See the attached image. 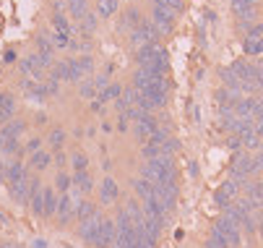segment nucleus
Masks as SVG:
<instances>
[{"label":"nucleus","mask_w":263,"mask_h":248,"mask_svg":"<svg viewBox=\"0 0 263 248\" xmlns=\"http://www.w3.org/2000/svg\"><path fill=\"white\" fill-rule=\"evenodd\" d=\"M68 162H70L73 172H84V170H89V165H91L89 154H86V152H81V149H73V152H70V157H68Z\"/></svg>","instance_id":"21"},{"label":"nucleus","mask_w":263,"mask_h":248,"mask_svg":"<svg viewBox=\"0 0 263 248\" xmlns=\"http://www.w3.org/2000/svg\"><path fill=\"white\" fill-rule=\"evenodd\" d=\"M232 201H235V199H232L230 193H224V191H221V186H219V188L214 191V204L219 206V211H224V209H227V206H230Z\"/></svg>","instance_id":"38"},{"label":"nucleus","mask_w":263,"mask_h":248,"mask_svg":"<svg viewBox=\"0 0 263 248\" xmlns=\"http://www.w3.org/2000/svg\"><path fill=\"white\" fill-rule=\"evenodd\" d=\"M120 94H123V84H120V81H112V84H109L97 99H99V102H118Z\"/></svg>","instance_id":"27"},{"label":"nucleus","mask_w":263,"mask_h":248,"mask_svg":"<svg viewBox=\"0 0 263 248\" xmlns=\"http://www.w3.org/2000/svg\"><path fill=\"white\" fill-rule=\"evenodd\" d=\"M258 235H260V240H263V217H260V222H258Z\"/></svg>","instance_id":"55"},{"label":"nucleus","mask_w":263,"mask_h":248,"mask_svg":"<svg viewBox=\"0 0 263 248\" xmlns=\"http://www.w3.org/2000/svg\"><path fill=\"white\" fill-rule=\"evenodd\" d=\"M79 65L84 70V76H91L94 74V55H79Z\"/></svg>","instance_id":"42"},{"label":"nucleus","mask_w":263,"mask_h":248,"mask_svg":"<svg viewBox=\"0 0 263 248\" xmlns=\"http://www.w3.org/2000/svg\"><path fill=\"white\" fill-rule=\"evenodd\" d=\"M73 186H79L81 193H91V188H94L91 172H89V170H84V172H73Z\"/></svg>","instance_id":"24"},{"label":"nucleus","mask_w":263,"mask_h":248,"mask_svg":"<svg viewBox=\"0 0 263 248\" xmlns=\"http://www.w3.org/2000/svg\"><path fill=\"white\" fill-rule=\"evenodd\" d=\"M50 74L60 81H68V60H55L52 68H50Z\"/></svg>","instance_id":"37"},{"label":"nucleus","mask_w":263,"mask_h":248,"mask_svg":"<svg viewBox=\"0 0 263 248\" xmlns=\"http://www.w3.org/2000/svg\"><path fill=\"white\" fill-rule=\"evenodd\" d=\"M128 128H130V120H128V115H125V113H118V131H120V133H125Z\"/></svg>","instance_id":"46"},{"label":"nucleus","mask_w":263,"mask_h":248,"mask_svg":"<svg viewBox=\"0 0 263 248\" xmlns=\"http://www.w3.org/2000/svg\"><path fill=\"white\" fill-rule=\"evenodd\" d=\"M73 188V175H68L65 170H58V175H55V191L58 193H68Z\"/></svg>","instance_id":"29"},{"label":"nucleus","mask_w":263,"mask_h":248,"mask_svg":"<svg viewBox=\"0 0 263 248\" xmlns=\"http://www.w3.org/2000/svg\"><path fill=\"white\" fill-rule=\"evenodd\" d=\"M42 144H45V141H42L40 136H34V138H29V144H24V152L31 157V154H36V152L42 149Z\"/></svg>","instance_id":"43"},{"label":"nucleus","mask_w":263,"mask_h":248,"mask_svg":"<svg viewBox=\"0 0 263 248\" xmlns=\"http://www.w3.org/2000/svg\"><path fill=\"white\" fill-rule=\"evenodd\" d=\"M89 13V0H68V16L70 19H84Z\"/></svg>","instance_id":"26"},{"label":"nucleus","mask_w":263,"mask_h":248,"mask_svg":"<svg viewBox=\"0 0 263 248\" xmlns=\"http://www.w3.org/2000/svg\"><path fill=\"white\" fill-rule=\"evenodd\" d=\"M255 133L263 138V120H255Z\"/></svg>","instance_id":"53"},{"label":"nucleus","mask_w":263,"mask_h":248,"mask_svg":"<svg viewBox=\"0 0 263 248\" xmlns=\"http://www.w3.org/2000/svg\"><path fill=\"white\" fill-rule=\"evenodd\" d=\"M58 191L55 186H45V220H52L58 215Z\"/></svg>","instance_id":"18"},{"label":"nucleus","mask_w":263,"mask_h":248,"mask_svg":"<svg viewBox=\"0 0 263 248\" xmlns=\"http://www.w3.org/2000/svg\"><path fill=\"white\" fill-rule=\"evenodd\" d=\"M31 248H47V240H42V238H36V240L31 243Z\"/></svg>","instance_id":"51"},{"label":"nucleus","mask_w":263,"mask_h":248,"mask_svg":"<svg viewBox=\"0 0 263 248\" xmlns=\"http://www.w3.org/2000/svg\"><path fill=\"white\" fill-rule=\"evenodd\" d=\"M97 26H99V19H97V13H91V11L79 21V31H86V34H94Z\"/></svg>","instance_id":"33"},{"label":"nucleus","mask_w":263,"mask_h":248,"mask_svg":"<svg viewBox=\"0 0 263 248\" xmlns=\"http://www.w3.org/2000/svg\"><path fill=\"white\" fill-rule=\"evenodd\" d=\"M159 147H162V154H164V157H175V154L180 152V141H177L175 136H170V138L162 141Z\"/></svg>","instance_id":"34"},{"label":"nucleus","mask_w":263,"mask_h":248,"mask_svg":"<svg viewBox=\"0 0 263 248\" xmlns=\"http://www.w3.org/2000/svg\"><path fill=\"white\" fill-rule=\"evenodd\" d=\"M52 165L58 167V170H65L68 167V154L60 149V152H52Z\"/></svg>","instance_id":"44"},{"label":"nucleus","mask_w":263,"mask_h":248,"mask_svg":"<svg viewBox=\"0 0 263 248\" xmlns=\"http://www.w3.org/2000/svg\"><path fill=\"white\" fill-rule=\"evenodd\" d=\"M94 211H97V206H94L89 199H81V201L76 204V220H79V222H86Z\"/></svg>","instance_id":"30"},{"label":"nucleus","mask_w":263,"mask_h":248,"mask_svg":"<svg viewBox=\"0 0 263 248\" xmlns=\"http://www.w3.org/2000/svg\"><path fill=\"white\" fill-rule=\"evenodd\" d=\"M50 165H52V152H50V149H40L36 154L29 157V167H31L34 172H42V170H47Z\"/></svg>","instance_id":"16"},{"label":"nucleus","mask_w":263,"mask_h":248,"mask_svg":"<svg viewBox=\"0 0 263 248\" xmlns=\"http://www.w3.org/2000/svg\"><path fill=\"white\" fill-rule=\"evenodd\" d=\"M187 172H191L193 178H198V175H201V167H198V162H196V160H191V162H187Z\"/></svg>","instance_id":"49"},{"label":"nucleus","mask_w":263,"mask_h":248,"mask_svg":"<svg viewBox=\"0 0 263 248\" xmlns=\"http://www.w3.org/2000/svg\"><path fill=\"white\" fill-rule=\"evenodd\" d=\"M3 60H6L8 65H13V63H18V55H16V50H13V47H8V50L3 52Z\"/></svg>","instance_id":"47"},{"label":"nucleus","mask_w":263,"mask_h":248,"mask_svg":"<svg viewBox=\"0 0 263 248\" xmlns=\"http://www.w3.org/2000/svg\"><path fill=\"white\" fill-rule=\"evenodd\" d=\"M0 154L3 157H21V154H26L24 152V147L18 144V138L16 136H11V133H6L3 128H0Z\"/></svg>","instance_id":"10"},{"label":"nucleus","mask_w":263,"mask_h":248,"mask_svg":"<svg viewBox=\"0 0 263 248\" xmlns=\"http://www.w3.org/2000/svg\"><path fill=\"white\" fill-rule=\"evenodd\" d=\"M242 52H245V58H260L263 55V37H245Z\"/></svg>","instance_id":"20"},{"label":"nucleus","mask_w":263,"mask_h":248,"mask_svg":"<svg viewBox=\"0 0 263 248\" xmlns=\"http://www.w3.org/2000/svg\"><path fill=\"white\" fill-rule=\"evenodd\" d=\"M230 11L237 21H260V0H230Z\"/></svg>","instance_id":"3"},{"label":"nucleus","mask_w":263,"mask_h":248,"mask_svg":"<svg viewBox=\"0 0 263 248\" xmlns=\"http://www.w3.org/2000/svg\"><path fill=\"white\" fill-rule=\"evenodd\" d=\"M102 211L97 209L94 215L86 220V222H81V227H79V235H81V240L86 243V245H91L94 248V243H97V235H99V225H102Z\"/></svg>","instance_id":"6"},{"label":"nucleus","mask_w":263,"mask_h":248,"mask_svg":"<svg viewBox=\"0 0 263 248\" xmlns=\"http://www.w3.org/2000/svg\"><path fill=\"white\" fill-rule=\"evenodd\" d=\"M143 13H141V8L138 6H128V8H123L120 11V19H118V29L120 31H125V34H130L133 29H138L141 24H143Z\"/></svg>","instance_id":"5"},{"label":"nucleus","mask_w":263,"mask_h":248,"mask_svg":"<svg viewBox=\"0 0 263 248\" xmlns=\"http://www.w3.org/2000/svg\"><path fill=\"white\" fill-rule=\"evenodd\" d=\"M68 60V84H81L86 76H84V70H81V65H79V58H65Z\"/></svg>","instance_id":"25"},{"label":"nucleus","mask_w":263,"mask_h":248,"mask_svg":"<svg viewBox=\"0 0 263 248\" xmlns=\"http://www.w3.org/2000/svg\"><path fill=\"white\" fill-rule=\"evenodd\" d=\"M112 81H109V76H104V74H99V76H94V86H97V92L102 94L107 86H109Z\"/></svg>","instance_id":"45"},{"label":"nucleus","mask_w":263,"mask_h":248,"mask_svg":"<svg viewBox=\"0 0 263 248\" xmlns=\"http://www.w3.org/2000/svg\"><path fill=\"white\" fill-rule=\"evenodd\" d=\"M102 131H104V133H112V123L104 120V123H102Z\"/></svg>","instance_id":"54"},{"label":"nucleus","mask_w":263,"mask_h":248,"mask_svg":"<svg viewBox=\"0 0 263 248\" xmlns=\"http://www.w3.org/2000/svg\"><path fill=\"white\" fill-rule=\"evenodd\" d=\"M79 94H81V99H86V102H91V99H97L99 97V92H97V86H94V79L89 76V79H84L81 84H79Z\"/></svg>","instance_id":"31"},{"label":"nucleus","mask_w":263,"mask_h":248,"mask_svg":"<svg viewBox=\"0 0 263 248\" xmlns=\"http://www.w3.org/2000/svg\"><path fill=\"white\" fill-rule=\"evenodd\" d=\"M133 191H136V196H138L141 201H146L148 196L154 193V183H148L146 178H136V181H133Z\"/></svg>","instance_id":"28"},{"label":"nucleus","mask_w":263,"mask_h":248,"mask_svg":"<svg viewBox=\"0 0 263 248\" xmlns=\"http://www.w3.org/2000/svg\"><path fill=\"white\" fill-rule=\"evenodd\" d=\"M219 79H221V86H227L230 92L242 94V81H240V76L235 74L230 65H221V68H219Z\"/></svg>","instance_id":"14"},{"label":"nucleus","mask_w":263,"mask_h":248,"mask_svg":"<svg viewBox=\"0 0 263 248\" xmlns=\"http://www.w3.org/2000/svg\"><path fill=\"white\" fill-rule=\"evenodd\" d=\"M21 181H29V167L21 160H11L6 165V183H21Z\"/></svg>","instance_id":"12"},{"label":"nucleus","mask_w":263,"mask_h":248,"mask_svg":"<svg viewBox=\"0 0 263 248\" xmlns=\"http://www.w3.org/2000/svg\"><path fill=\"white\" fill-rule=\"evenodd\" d=\"M138 94H141L148 104H152V110H154V113H157V110H164V108H167V102H170V94L162 92V89H157L154 84H152V86H146V89L138 92Z\"/></svg>","instance_id":"9"},{"label":"nucleus","mask_w":263,"mask_h":248,"mask_svg":"<svg viewBox=\"0 0 263 248\" xmlns=\"http://www.w3.org/2000/svg\"><path fill=\"white\" fill-rule=\"evenodd\" d=\"M118 193H120V186H118V181L112 178V175H107V178L102 181V186H99V201H102L104 206H109L112 201L118 199Z\"/></svg>","instance_id":"13"},{"label":"nucleus","mask_w":263,"mask_h":248,"mask_svg":"<svg viewBox=\"0 0 263 248\" xmlns=\"http://www.w3.org/2000/svg\"><path fill=\"white\" fill-rule=\"evenodd\" d=\"M60 84H63V81H60V79H55L52 74H47V76L42 79V86H45L47 97H55V94L60 92Z\"/></svg>","instance_id":"35"},{"label":"nucleus","mask_w":263,"mask_h":248,"mask_svg":"<svg viewBox=\"0 0 263 248\" xmlns=\"http://www.w3.org/2000/svg\"><path fill=\"white\" fill-rule=\"evenodd\" d=\"M65 141H68V131L60 128V126H52L50 133H47V144H50V149H52V152H60V149L65 147Z\"/></svg>","instance_id":"17"},{"label":"nucleus","mask_w":263,"mask_h":248,"mask_svg":"<svg viewBox=\"0 0 263 248\" xmlns=\"http://www.w3.org/2000/svg\"><path fill=\"white\" fill-rule=\"evenodd\" d=\"M136 99H138V92L128 84V86H123V94H120V99L115 102V110L118 113H125L128 108H133V104H136Z\"/></svg>","instance_id":"19"},{"label":"nucleus","mask_w":263,"mask_h":248,"mask_svg":"<svg viewBox=\"0 0 263 248\" xmlns=\"http://www.w3.org/2000/svg\"><path fill=\"white\" fill-rule=\"evenodd\" d=\"M224 147L232 149V152H242V138L237 133H227V138H224Z\"/></svg>","instance_id":"41"},{"label":"nucleus","mask_w":263,"mask_h":248,"mask_svg":"<svg viewBox=\"0 0 263 248\" xmlns=\"http://www.w3.org/2000/svg\"><path fill=\"white\" fill-rule=\"evenodd\" d=\"M253 110H255V97H240L235 102V115L237 118H253Z\"/></svg>","instance_id":"22"},{"label":"nucleus","mask_w":263,"mask_h":248,"mask_svg":"<svg viewBox=\"0 0 263 248\" xmlns=\"http://www.w3.org/2000/svg\"><path fill=\"white\" fill-rule=\"evenodd\" d=\"M26 126H29V120H24V118H13V120H8L6 126H0V128H3L6 133H11V136H21L24 131H26Z\"/></svg>","instance_id":"32"},{"label":"nucleus","mask_w":263,"mask_h":248,"mask_svg":"<svg viewBox=\"0 0 263 248\" xmlns=\"http://www.w3.org/2000/svg\"><path fill=\"white\" fill-rule=\"evenodd\" d=\"M120 11V0H97V13L102 19H115Z\"/></svg>","instance_id":"23"},{"label":"nucleus","mask_w":263,"mask_h":248,"mask_svg":"<svg viewBox=\"0 0 263 248\" xmlns=\"http://www.w3.org/2000/svg\"><path fill=\"white\" fill-rule=\"evenodd\" d=\"M58 222L65 227L70 220H76V204H73V199L68 196V193H60V199H58Z\"/></svg>","instance_id":"11"},{"label":"nucleus","mask_w":263,"mask_h":248,"mask_svg":"<svg viewBox=\"0 0 263 248\" xmlns=\"http://www.w3.org/2000/svg\"><path fill=\"white\" fill-rule=\"evenodd\" d=\"M45 123H50L47 113H36V115H34V126H45Z\"/></svg>","instance_id":"50"},{"label":"nucleus","mask_w":263,"mask_h":248,"mask_svg":"<svg viewBox=\"0 0 263 248\" xmlns=\"http://www.w3.org/2000/svg\"><path fill=\"white\" fill-rule=\"evenodd\" d=\"M50 40H52V45H55L58 50H68V45H70V34H63V31H52V34H50Z\"/></svg>","instance_id":"40"},{"label":"nucleus","mask_w":263,"mask_h":248,"mask_svg":"<svg viewBox=\"0 0 263 248\" xmlns=\"http://www.w3.org/2000/svg\"><path fill=\"white\" fill-rule=\"evenodd\" d=\"M141 154H143L146 162L148 160H157V157H162V147L159 144H152V141H146V144L141 147Z\"/></svg>","instance_id":"36"},{"label":"nucleus","mask_w":263,"mask_h":248,"mask_svg":"<svg viewBox=\"0 0 263 248\" xmlns=\"http://www.w3.org/2000/svg\"><path fill=\"white\" fill-rule=\"evenodd\" d=\"M253 157H250V175L255 178V175H263V152L258 149V152H250Z\"/></svg>","instance_id":"39"},{"label":"nucleus","mask_w":263,"mask_h":248,"mask_svg":"<svg viewBox=\"0 0 263 248\" xmlns=\"http://www.w3.org/2000/svg\"><path fill=\"white\" fill-rule=\"evenodd\" d=\"M0 24H3V21H0Z\"/></svg>","instance_id":"57"},{"label":"nucleus","mask_w":263,"mask_h":248,"mask_svg":"<svg viewBox=\"0 0 263 248\" xmlns=\"http://www.w3.org/2000/svg\"><path fill=\"white\" fill-rule=\"evenodd\" d=\"M206 21H209V24H216L219 19H216V13H214V11H206Z\"/></svg>","instance_id":"52"},{"label":"nucleus","mask_w":263,"mask_h":248,"mask_svg":"<svg viewBox=\"0 0 263 248\" xmlns=\"http://www.w3.org/2000/svg\"><path fill=\"white\" fill-rule=\"evenodd\" d=\"M29 181H21V183H8V196L18 204V206H29Z\"/></svg>","instance_id":"15"},{"label":"nucleus","mask_w":263,"mask_h":248,"mask_svg":"<svg viewBox=\"0 0 263 248\" xmlns=\"http://www.w3.org/2000/svg\"><path fill=\"white\" fill-rule=\"evenodd\" d=\"M157 131H159V120H157L154 113H143L141 120L133 123V136H136V141H141V144H146Z\"/></svg>","instance_id":"4"},{"label":"nucleus","mask_w":263,"mask_h":248,"mask_svg":"<svg viewBox=\"0 0 263 248\" xmlns=\"http://www.w3.org/2000/svg\"><path fill=\"white\" fill-rule=\"evenodd\" d=\"M16 108H18V102H16L13 92H8V89H0V126H6L8 120H13Z\"/></svg>","instance_id":"8"},{"label":"nucleus","mask_w":263,"mask_h":248,"mask_svg":"<svg viewBox=\"0 0 263 248\" xmlns=\"http://www.w3.org/2000/svg\"><path fill=\"white\" fill-rule=\"evenodd\" d=\"M141 178H146L148 183H177V167H175V157H157L141 165Z\"/></svg>","instance_id":"1"},{"label":"nucleus","mask_w":263,"mask_h":248,"mask_svg":"<svg viewBox=\"0 0 263 248\" xmlns=\"http://www.w3.org/2000/svg\"><path fill=\"white\" fill-rule=\"evenodd\" d=\"M0 248H21V245H16V243H11V245H8V243H3Z\"/></svg>","instance_id":"56"},{"label":"nucleus","mask_w":263,"mask_h":248,"mask_svg":"<svg viewBox=\"0 0 263 248\" xmlns=\"http://www.w3.org/2000/svg\"><path fill=\"white\" fill-rule=\"evenodd\" d=\"M102 110H104V102H99V99L89 102V113H102Z\"/></svg>","instance_id":"48"},{"label":"nucleus","mask_w":263,"mask_h":248,"mask_svg":"<svg viewBox=\"0 0 263 248\" xmlns=\"http://www.w3.org/2000/svg\"><path fill=\"white\" fill-rule=\"evenodd\" d=\"M115 238H118V225H115V220H107V217H104L102 225H99V235H97L94 248H112Z\"/></svg>","instance_id":"7"},{"label":"nucleus","mask_w":263,"mask_h":248,"mask_svg":"<svg viewBox=\"0 0 263 248\" xmlns=\"http://www.w3.org/2000/svg\"><path fill=\"white\" fill-rule=\"evenodd\" d=\"M148 19H152L154 26L162 31V37L172 34L175 26H177V13L170 11V8H164V6H154V3H152V16H148Z\"/></svg>","instance_id":"2"}]
</instances>
